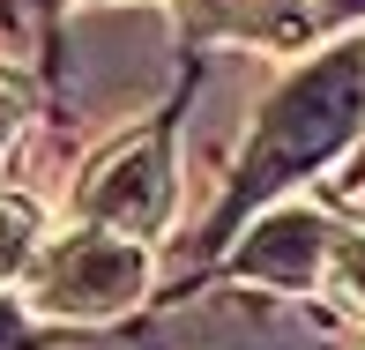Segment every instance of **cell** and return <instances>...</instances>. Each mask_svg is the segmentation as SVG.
Returning a JSON list of instances; mask_svg holds the SVG:
<instances>
[{"mask_svg": "<svg viewBox=\"0 0 365 350\" xmlns=\"http://www.w3.org/2000/svg\"><path fill=\"white\" fill-rule=\"evenodd\" d=\"M23 120H30V97H23V82H15V75H0V157H8V142L23 135Z\"/></svg>", "mask_w": 365, "mask_h": 350, "instance_id": "7", "label": "cell"}, {"mask_svg": "<svg viewBox=\"0 0 365 350\" xmlns=\"http://www.w3.org/2000/svg\"><path fill=\"white\" fill-rule=\"evenodd\" d=\"M328 246H336V224L313 209H276L261 216L239 239V276L276 283V291H306V283L328 276Z\"/></svg>", "mask_w": 365, "mask_h": 350, "instance_id": "4", "label": "cell"}, {"mask_svg": "<svg viewBox=\"0 0 365 350\" xmlns=\"http://www.w3.org/2000/svg\"><path fill=\"white\" fill-rule=\"evenodd\" d=\"M365 127V45H336L328 60L298 68L284 90L269 97L254 127V149H246V179L254 187H276L291 172H313L328 164L343 142Z\"/></svg>", "mask_w": 365, "mask_h": 350, "instance_id": "1", "label": "cell"}, {"mask_svg": "<svg viewBox=\"0 0 365 350\" xmlns=\"http://www.w3.org/2000/svg\"><path fill=\"white\" fill-rule=\"evenodd\" d=\"M38 254H45L38 202H23V194H0V291H8V283H30Z\"/></svg>", "mask_w": 365, "mask_h": 350, "instance_id": "5", "label": "cell"}, {"mask_svg": "<svg viewBox=\"0 0 365 350\" xmlns=\"http://www.w3.org/2000/svg\"><path fill=\"white\" fill-rule=\"evenodd\" d=\"M328 291L351 313H365V231H336V246H328Z\"/></svg>", "mask_w": 365, "mask_h": 350, "instance_id": "6", "label": "cell"}, {"mask_svg": "<svg viewBox=\"0 0 365 350\" xmlns=\"http://www.w3.org/2000/svg\"><path fill=\"white\" fill-rule=\"evenodd\" d=\"M142 291H149V246L120 239V231H97V224H75L38 254V269L23 283V306L38 321H120Z\"/></svg>", "mask_w": 365, "mask_h": 350, "instance_id": "2", "label": "cell"}, {"mask_svg": "<svg viewBox=\"0 0 365 350\" xmlns=\"http://www.w3.org/2000/svg\"><path fill=\"white\" fill-rule=\"evenodd\" d=\"M75 216L97 231H120V239H157L172 224V164L157 142H120L90 164V179L75 187Z\"/></svg>", "mask_w": 365, "mask_h": 350, "instance_id": "3", "label": "cell"}]
</instances>
